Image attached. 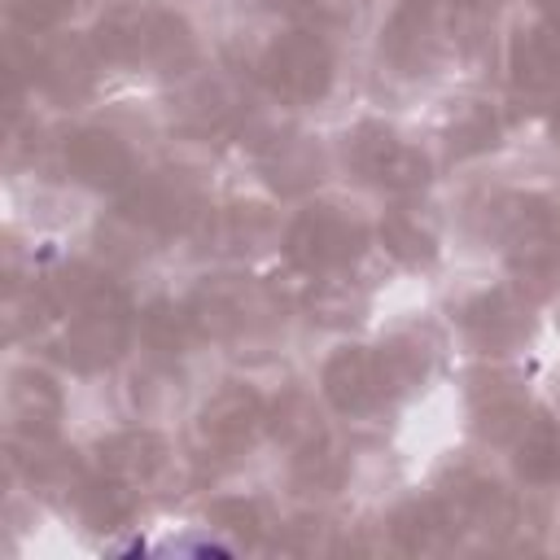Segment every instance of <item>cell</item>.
<instances>
[{
    "instance_id": "4316f807",
    "label": "cell",
    "mask_w": 560,
    "mask_h": 560,
    "mask_svg": "<svg viewBox=\"0 0 560 560\" xmlns=\"http://www.w3.org/2000/svg\"><path fill=\"white\" fill-rule=\"evenodd\" d=\"M254 9L271 22H319L328 0H254Z\"/></svg>"
},
{
    "instance_id": "52a82bcc",
    "label": "cell",
    "mask_w": 560,
    "mask_h": 560,
    "mask_svg": "<svg viewBox=\"0 0 560 560\" xmlns=\"http://www.w3.org/2000/svg\"><path fill=\"white\" fill-rule=\"evenodd\" d=\"M48 166L66 192L114 201L118 192H127L140 179V171L149 162H144L140 140L122 122L101 118V114H74L52 127Z\"/></svg>"
},
{
    "instance_id": "d4e9b609",
    "label": "cell",
    "mask_w": 560,
    "mask_h": 560,
    "mask_svg": "<svg viewBox=\"0 0 560 560\" xmlns=\"http://www.w3.org/2000/svg\"><path fill=\"white\" fill-rule=\"evenodd\" d=\"M96 4L101 0H4V22L26 35H57L83 26Z\"/></svg>"
},
{
    "instance_id": "2e32d148",
    "label": "cell",
    "mask_w": 560,
    "mask_h": 560,
    "mask_svg": "<svg viewBox=\"0 0 560 560\" xmlns=\"http://www.w3.org/2000/svg\"><path fill=\"white\" fill-rule=\"evenodd\" d=\"M455 521L459 542L464 538H503L525 521V494L508 472L468 464L451 472L442 486H433Z\"/></svg>"
},
{
    "instance_id": "4dcf8cb0",
    "label": "cell",
    "mask_w": 560,
    "mask_h": 560,
    "mask_svg": "<svg viewBox=\"0 0 560 560\" xmlns=\"http://www.w3.org/2000/svg\"><path fill=\"white\" fill-rule=\"evenodd\" d=\"M381 4H385V0H381Z\"/></svg>"
},
{
    "instance_id": "3957f363",
    "label": "cell",
    "mask_w": 560,
    "mask_h": 560,
    "mask_svg": "<svg viewBox=\"0 0 560 560\" xmlns=\"http://www.w3.org/2000/svg\"><path fill=\"white\" fill-rule=\"evenodd\" d=\"M332 158L337 175L372 201L429 197L442 175L433 140L376 109H359L354 118H346V127L332 136Z\"/></svg>"
},
{
    "instance_id": "484cf974",
    "label": "cell",
    "mask_w": 560,
    "mask_h": 560,
    "mask_svg": "<svg viewBox=\"0 0 560 560\" xmlns=\"http://www.w3.org/2000/svg\"><path fill=\"white\" fill-rule=\"evenodd\" d=\"M459 26H486L512 9V0H438Z\"/></svg>"
},
{
    "instance_id": "4fadbf2b",
    "label": "cell",
    "mask_w": 560,
    "mask_h": 560,
    "mask_svg": "<svg viewBox=\"0 0 560 560\" xmlns=\"http://www.w3.org/2000/svg\"><path fill=\"white\" fill-rule=\"evenodd\" d=\"M258 109V92L249 74L223 70V66H201L188 79L171 83L166 96V127L171 136L188 144H210V140H236L245 118Z\"/></svg>"
},
{
    "instance_id": "277c9868",
    "label": "cell",
    "mask_w": 560,
    "mask_h": 560,
    "mask_svg": "<svg viewBox=\"0 0 560 560\" xmlns=\"http://www.w3.org/2000/svg\"><path fill=\"white\" fill-rule=\"evenodd\" d=\"M136 319H140V293L131 276L105 271L83 293V302H74L61 315L48 341L31 350H44L48 359H57L74 381H105V376L127 372V363L136 359L140 350Z\"/></svg>"
},
{
    "instance_id": "f1b7e54d",
    "label": "cell",
    "mask_w": 560,
    "mask_h": 560,
    "mask_svg": "<svg viewBox=\"0 0 560 560\" xmlns=\"http://www.w3.org/2000/svg\"><path fill=\"white\" fill-rule=\"evenodd\" d=\"M521 9H525V13H534V18H542L547 26H556V31H560V0H521Z\"/></svg>"
},
{
    "instance_id": "6da1fadb",
    "label": "cell",
    "mask_w": 560,
    "mask_h": 560,
    "mask_svg": "<svg viewBox=\"0 0 560 560\" xmlns=\"http://www.w3.org/2000/svg\"><path fill=\"white\" fill-rule=\"evenodd\" d=\"M83 35L109 79L171 88L206 66V31L179 0H101Z\"/></svg>"
},
{
    "instance_id": "9c48e42d",
    "label": "cell",
    "mask_w": 560,
    "mask_h": 560,
    "mask_svg": "<svg viewBox=\"0 0 560 560\" xmlns=\"http://www.w3.org/2000/svg\"><path fill=\"white\" fill-rule=\"evenodd\" d=\"M210 188L197 171L175 166V162H149L140 179L109 201V219L144 249L179 245L192 241L206 210H210Z\"/></svg>"
},
{
    "instance_id": "f546056e",
    "label": "cell",
    "mask_w": 560,
    "mask_h": 560,
    "mask_svg": "<svg viewBox=\"0 0 560 560\" xmlns=\"http://www.w3.org/2000/svg\"><path fill=\"white\" fill-rule=\"evenodd\" d=\"M542 324H547V328L560 337V289H556V293L542 302Z\"/></svg>"
},
{
    "instance_id": "ba28073f",
    "label": "cell",
    "mask_w": 560,
    "mask_h": 560,
    "mask_svg": "<svg viewBox=\"0 0 560 560\" xmlns=\"http://www.w3.org/2000/svg\"><path fill=\"white\" fill-rule=\"evenodd\" d=\"M271 389L245 372H223L214 385L197 389L184 411V446L192 464H241L267 446Z\"/></svg>"
},
{
    "instance_id": "9a60e30c",
    "label": "cell",
    "mask_w": 560,
    "mask_h": 560,
    "mask_svg": "<svg viewBox=\"0 0 560 560\" xmlns=\"http://www.w3.org/2000/svg\"><path fill=\"white\" fill-rule=\"evenodd\" d=\"M284 210L289 206H280L262 188L236 192V197H219V201H210V210H206V219H201L192 241H201L214 262L249 267L258 258H276Z\"/></svg>"
},
{
    "instance_id": "5bb4252c",
    "label": "cell",
    "mask_w": 560,
    "mask_h": 560,
    "mask_svg": "<svg viewBox=\"0 0 560 560\" xmlns=\"http://www.w3.org/2000/svg\"><path fill=\"white\" fill-rule=\"evenodd\" d=\"M538 402L542 398L529 389V376L521 372V363L468 359L459 376V416H464L468 438L481 451H503Z\"/></svg>"
},
{
    "instance_id": "603a6c76",
    "label": "cell",
    "mask_w": 560,
    "mask_h": 560,
    "mask_svg": "<svg viewBox=\"0 0 560 560\" xmlns=\"http://www.w3.org/2000/svg\"><path fill=\"white\" fill-rule=\"evenodd\" d=\"M381 534H385V547H394L402 556H433V551L459 547L455 521L438 490H411L398 503H389Z\"/></svg>"
},
{
    "instance_id": "83f0119b",
    "label": "cell",
    "mask_w": 560,
    "mask_h": 560,
    "mask_svg": "<svg viewBox=\"0 0 560 560\" xmlns=\"http://www.w3.org/2000/svg\"><path fill=\"white\" fill-rule=\"evenodd\" d=\"M538 131H542V140L560 153V96H556V101H547V105L538 109Z\"/></svg>"
},
{
    "instance_id": "8992f818",
    "label": "cell",
    "mask_w": 560,
    "mask_h": 560,
    "mask_svg": "<svg viewBox=\"0 0 560 560\" xmlns=\"http://www.w3.org/2000/svg\"><path fill=\"white\" fill-rule=\"evenodd\" d=\"M442 319L451 346L481 363H521L542 332V306L503 271L459 289Z\"/></svg>"
},
{
    "instance_id": "ffe728a7",
    "label": "cell",
    "mask_w": 560,
    "mask_h": 560,
    "mask_svg": "<svg viewBox=\"0 0 560 560\" xmlns=\"http://www.w3.org/2000/svg\"><path fill=\"white\" fill-rule=\"evenodd\" d=\"M144 503H149L144 494H136L131 486H122V481H114L109 472L92 468V459H88V468L74 477V486L57 499L61 516H66L79 534H92V538H118V534H127V529L140 521Z\"/></svg>"
},
{
    "instance_id": "8fae6325",
    "label": "cell",
    "mask_w": 560,
    "mask_h": 560,
    "mask_svg": "<svg viewBox=\"0 0 560 560\" xmlns=\"http://www.w3.org/2000/svg\"><path fill=\"white\" fill-rule=\"evenodd\" d=\"M311 389L324 402V411L332 416V424L363 429V424H376L381 416L398 411L381 346H376V337H363V332L328 337V346L319 350V359L311 368Z\"/></svg>"
},
{
    "instance_id": "d6986e66",
    "label": "cell",
    "mask_w": 560,
    "mask_h": 560,
    "mask_svg": "<svg viewBox=\"0 0 560 560\" xmlns=\"http://www.w3.org/2000/svg\"><path fill=\"white\" fill-rule=\"evenodd\" d=\"M376 254L407 276H424L446 258V223L433 214L429 197L376 201Z\"/></svg>"
},
{
    "instance_id": "ac0fdd59",
    "label": "cell",
    "mask_w": 560,
    "mask_h": 560,
    "mask_svg": "<svg viewBox=\"0 0 560 560\" xmlns=\"http://www.w3.org/2000/svg\"><path fill=\"white\" fill-rule=\"evenodd\" d=\"M508 136H512V118L499 96L459 92L438 114V127L429 140H433L442 166H481L508 149Z\"/></svg>"
},
{
    "instance_id": "7c38bea8",
    "label": "cell",
    "mask_w": 560,
    "mask_h": 560,
    "mask_svg": "<svg viewBox=\"0 0 560 560\" xmlns=\"http://www.w3.org/2000/svg\"><path fill=\"white\" fill-rule=\"evenodd\" d=\"M88 459H92V468L109 472L114 481L131 486L144 499L175 490L192 464L184 438L166 420H140V416L114 420L101 433H92Z\"/></svg>"
},
{
    "instance_id": "7402d4cb",
    "label": "cell",
    "mask_w": 560,
    "mask_h": 560,
    "mask_svg": "<svg viewBox=\"0 0 560 560\" xmlns=\"http://www.w3.org/2000/svg\"><path fill=\"white\" fill-rule=\"evenodd\" d=\"M197 525H206L214 538H223L232 547H262L271 534H280L284 516L271 503V494H262L254 486H219L201 499Z\"/></svg>"
},
{
    "instance_id": "5b68a950",
    "label": "cell",
    "mask_w": 560,
    "mask_h": 560,
    "mask_svg": "<svg viewBox=\"0 0 560 560\" xmlns=\"http://www.w3.org/2000/svg\"><path fill=\"white\" fill-rule=\"evenodd\" d=\"M245 74L262 105L302 118L337 96L341 44L324 22H271L245 61Z\"/></svg>"
},
{
    "instance_id": "7a4b0ae2",
    "label": "cell",
    "mask_w": 560,
    "mask_h": 560,
    "mask_svg": "<svg viewBox=\"0 0 560 560\" xmlns=\"http://www.w3.org/2000/svg\"><path fill=\"white\" fill-rule=\"evenodd\" d=\"M376 254V210L354 188H319L284 210L276 262L293 284L354 276Z\"/></svg>"
},
{
    "instance_id": "44dd1931",
    "label": "cell",
    "mask_w": 560,
    "mask_h": 560,
    "mask_svg": "<svg viewBox=\"0 0 560 560\" xmlns=\"http://www.w3.org/2000/svg\"><path fill=\"white\" fill-rule=\"evenodd\" d=\"M499 455H503V472L521 486L525 499L556 494L560 490V411L551 402H538Z\"/></svg>"
},
{
    "instance_id": "30bf717a",
    "label": "cell",
    "mask_w": 560,
    "mask_h": 560,
    "mask_svg": "<svg viewBox=\"0 0 560 560\" xmlns=\"http://www.w3.org/2000/svg\"><path fill=\"white\" fill-rule=\"evenodd\" d=\"M0 416L9 446L66 442L74 416V376L31 346H9L0 376Z\"/></svg>"
},
{
    "instance_id": "cb8c5ba5",
    "label": "cell",
    "mask_w": 560,
    "mask_h": 560,
    "mask_svg": "<svg viewBox=\"0 0 560 560\" xmlns=\"http://www.w3.org/2000/svg\"><path fill=\"white\" fill-rule=\"evenodd\" d=\"M140 359L166 363V368H184L206 341L192 324V311L184 302V293H140Z\"/></svg>"
},
{
    "instance_id": "e0dca14e",
    "label": "cell",
    "mask_w": 560,
    "mask_h": 560,
    "mask_svg": "<svg viewBox=\"0 0 560 560\" xmlns=\"http://www.w3.org/2000/svg\"><path fill=\"white\" fill-rule=\"evenodd\" d=\"M499 70L508 96L542 109L560 96V31L516 9L499 31Z\"/></svg>"
}]
</instances>
